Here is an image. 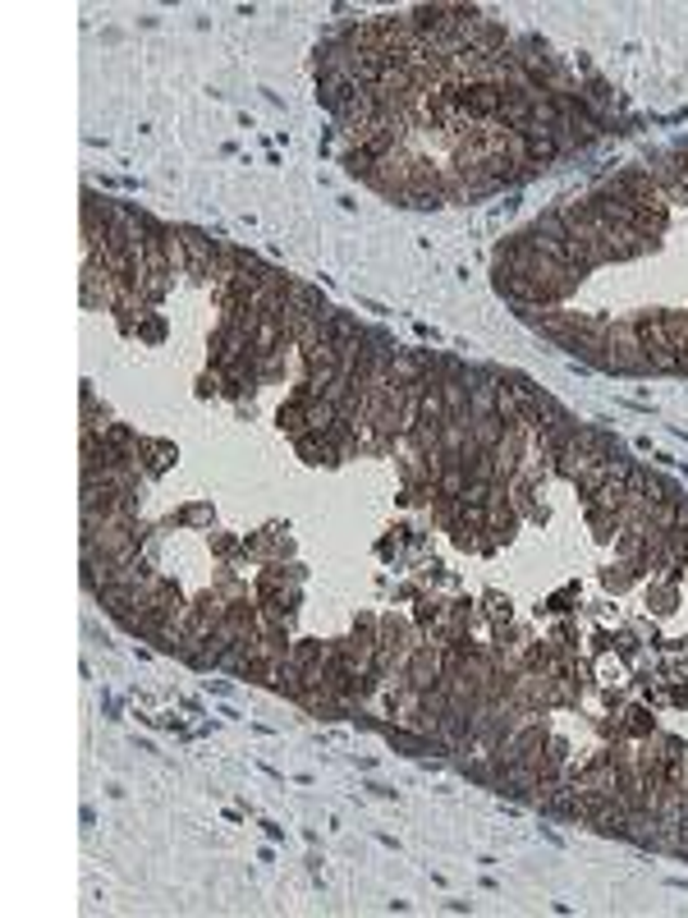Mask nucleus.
I'll list each match as a JSON object with an SVG mask.
<instances>
[{"label":"nucleus","mask_w":688,"mask_h":918,"mask_svg":"<svg viewBox=\"0 0 688 918\" xmlns=\"http://www.w3.org/2000/svg\"><path fill=\"white\" fill-rule=\"evenodd\" d=\"M629 322H634V336H638L648 372H675V349H671V340H665L661 312H638V318H629Z\"/></svg>","instance_id":"nucleus-1"},{"label":"nucleus","mask_w":688,"mask_h":918,"mask_svg":"<svg viewBox=\"0 0 688 918\" xmlns=\"http://www.w3.org/2000/svg\"><path fill=\"white\" fill-rule=\"evenodd\" d=\"M606 368L611 372H648L638 336H634V322H606Z\"/></svg>","instance_id":"nucleus-2"},{"label":"nucleus","mask_w":688,"mask_h":918,"mask_svg":"<svg viewBox=\"0 0 688 918\" xmlns=\"http://www.w3.org/2000/svg\"><path fill=\"white\" fill-rule=\"evenodd\" d=\"M179 239H184V271L193 281L216 285V239H207L202 230H179Z\"/></svg>","instance_id":"nucleus-3"},{"label":"nucleus","mask_w":688,"mask_h":918,"mask_svg":"<svg viewBox=\"0 0 688 918\" xmlns=\"http://www.w3.org/2000/svg\"><path fill=\"white\" fill-rule=\"evenodd\" d=\"M446 671V648H413L409 653V684L413 688H431Z\"/></svg>","instance_id":"nucleus-4"},{"label":"nucleus","mask_w":688,"mask_h":918,"mask_svg":"<svg viewBox=\"0 0 688 918\" xmlns=\"http://www.w3.org/2000/svg\"><path fill=\"white\" fill-rule=\"evenodd\" d=\"M583 101H588V111L592 115H601V120H611V111H615V92H611V83L606 78H588V92H583Z\"/></svg>","instance_id":"nucleus-5"},{"label":"nucleus","mask_w":688,"mask_h":918,"mask_svg":"<svg viewBox=\"0 0 688 918\" xmlns=\"http://www.w3.org/2000/svg\"><path fill=\"white\" fill-rule=\"evenodd\" d=\"M340 165H345L349 175H359V179H372V175H377V157H372L367 148H359V142H353V148L340 157Z\"/></svg>","instance_id":"nucleus-6"},{"label":"nucleus","mask_w":688,"mask_h":918,"mask_svg":"<svg viewBox=\"0 0 688 918\" xmlns=\"http://www.w3.org/2000/svg\"><path fill=\"white\" fill-rule=\"evenodd\" d=\"M675 529H679V533H688V496L679 500V514H675Z\"/></svg>","instance_id":"nucleus-7"}]
</instances>
